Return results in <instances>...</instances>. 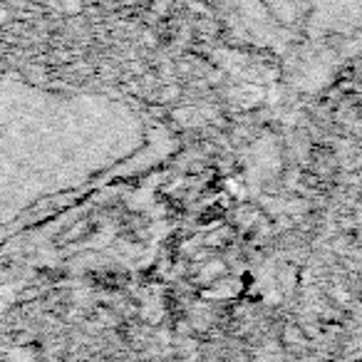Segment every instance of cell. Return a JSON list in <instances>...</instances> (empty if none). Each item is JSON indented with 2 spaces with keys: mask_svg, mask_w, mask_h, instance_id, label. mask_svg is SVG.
Segmentation results:
<instances>
[{
  "mask_svg": "<svg viewBox=\"0 0 362 362\" xmlns=\"http://www.w3.org/2000/svg\"><path fill=\"white\" fill-rule=\"evenodd\" d=\"M291 40L322 42L362 28V0H248Z\"/></svg>",
  "mask_w": 362,
  "mask_h": 362,
  "instance_id": "cell-1",
  "label": "cell"
}]
</instances>
